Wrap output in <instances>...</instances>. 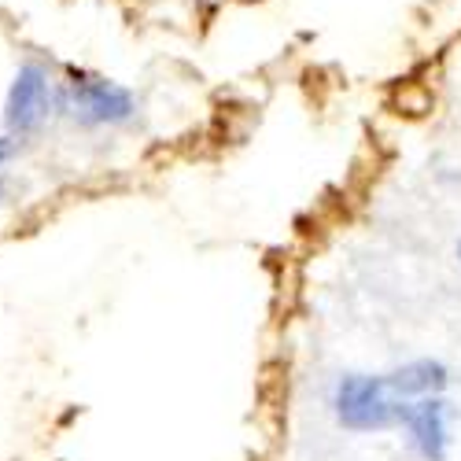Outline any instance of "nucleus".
<instances>
[{
    "mask_svg": "<svg viewBox=\"0 0 461 461\" xmlns=\"http://www.w3.org/2000/svg\"><path fill=\"white\" fill-rule=\"evenodd\" d=\"M332 406H336V420L351 432H380V429L402 425V417L410 410L406 399L392 395L388 380L366 376V373L339 376L332 392Z\"/></svg>",
    "mask_w": 461,
    "mask_h": 461,
    "instance_id": "obj_1",
    "label": "nucleus"
},
{
    "mask_svg": "<svg viewBox=\"0 0 461 461\" xmlns=\"http://www.w3.org/2000/svg\"><path fill=\"white\" fill-rule=\"evenodd\" d=\"M133 111H137V100L119 82L74 74V82L67 86V114L82 126H119L133 119Z\"/></svg>",
    "mask_w": 461,
    "mask_h": 461,
    "instance_id": "obj_2",
    "label": "nucleus"
},
{
    "mask_svg": "<svg viewBox=\"0 0 461 461\" xmlns=\"http://www.w3.org/2000/svg\"><path fill=\"white\" fill-rule=\"evenodd\" d=\"M52 107V86H49V70L37 63H23L15 70V82L5 100V126L15 137H30L45 126Z\"/></svg>",
    "mask_w": 461,
    "mask_h": 461,
    "instance_id": "obj_3",
    "label": "nucleus"
},
{
    "mask_svg": "<svg viewBox=\"0 0 461 461\" xmlns=\"http://www.w3.org/2000/svg\"><path fill=\"white\" fill-rule=\"evenodd\" d=\"M402 425L417 447V454L425 461H447V447H450V406L439 395L429 399H413Z\"/></svg>",
    "mask_w": 461,
    "mask_h": 461,
    "instance_id": "obj_4",
    "label": "nucleus"
},
{
    "mask_svg": "<svg viewBox=\"0 0 461 461\" xmlns=\"http://www.w3.org/2000/svg\"><path fill=\"white\" fill-rule=\"evenodd\" d=\"M388 380V388L392 395L413 402V399H429V395H443L447 392V384H450V373L443 362L436 358H417V362H406L399 366L395 373L384 376Z\"/></svg>",
    "mask_w": 461,
    "mask_h": 461,
    "instance_id": "obj_5",
    "label": "nucleus"
},
{
    "mask_svg": "<svg viewBox=\"0 0 461 461\" xmlns=\"http://www.w3.org/2000/svg\"><path fill=\"white\" fill-rule=\"evenodd\" d=\"M15 148H19V140H15V133H5L0 137V167H5L12 156H15Z\"/></svg>",
    "mask_w": 461,
    "mask_h": 461,
    "instance_id": "obj_6",
    "label": "nucleus"
},
{
    "mask_svg": "<svg viewBox=\"0 0 461 461\" xmlns=\"http://www.w3.org/2000/svg\"><path fill=\"white\" fill-rule=\"evenodd\" d=\"M0 200H5V181H0Z\"/></svg>",
    "mask_w": 461,
    "mask_h": 461,
    "instance_id": "obj_7",
    "label": "nucleus"
},
{
    "mask_svg": "<svg viewBox=\"0 0 461 461\" xmlns=\"http://www.w3.org/2000/svg\"><path fill=\"white\" fill-rule=\"evenodd\" d=\"M457 262H461V240H457Z\"/></svg>",
    "mask_w": 461,
    "mask_h": 461,
    "instance_id": "obj_8",
    "label": "nucleus"
}]
</instances>
